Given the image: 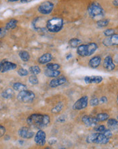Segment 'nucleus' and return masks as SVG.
Wrapping results in <instances>:
<instances>
[{
	"instance_id": "obj_1",
	"label": "nucleus",
	"mask_w": 118,
	"mask_h": 149,
	"mask_svg": "<svg viewBox=\"0 0 118 149\" xmlns=\"http://www.w3.org/2000/svg\"><path fill=\"white\" fill-rule=\"evenodd\" d=\"M27 122L31 127L36 129H42L50 123V117L45 114L34 113L31 115L27 119Z\"/></svg>"
},
{
	"instance_id": "obj_2",
	"label": "nucleus",
	"mask_w": 118,
	"mask_h": 149,
	"mask_svg": "<svg viewBox=\"0 0 118 149\" xmlns=\"http://www.w3.org/2000/svg\"><path fill=\"white\" fill-rule=\"evenodd\" d=\"M88 12L89 16L94 20L103 19L105 16V11L102 6L99 3L94 1L88 6Z\"/></svg>"
},
{
	"instance_id": "obj_3",
	"label": "nucleus",
	"mask_w": 118,
	"mask_h": 149,
	"mask_svg": "<svg viewBox=\"0 0 118 149\" xmlns=\"http://www.w3.org/2000/svg\"><path fill=\"white\" fill-rule=\"evenodd\" d=\"M98 49V45L94 42H90L87 44H81L78 47L77 53L82 57L90 56Z\"/></svg>"
},
{
	"instance_id": "obj_4",
	"label": "nucleus",
	"mask_w": 118,
	"mask_h": 149,
	"mask_svg": "<svg viewBox=\"0 0 118 149\" xmlns=\"http://www.w3.org/2000/svg\"><path fill=\"white\" fill-rule=\"evenodd\" d=\"M111 138H109L104 132L96 133L90 134L86 138V141L89 144H106L109 143Z\"/></svg>"
},
{
	"instance_id": "obj_5",
	"label": "nucleus",
	"mask_w": 118,
	"mask_h": 149,
	"mask_svg": "<svg viewBox=\"0 0 118 149\" xmlns=\"http://www.w3.org/2000/svg\"><path fill=\"white\" fill-rule=\"evenodd\" d=\"M64 26L63 20L61 18H53L46 22V29L50 33H58L61 31Z\"/></svg>"
},
{
	"instance_id": "obj_6",
	"label": "nucleus",
	"mask_w": 118,
	"mask_h": 149,
	"mask_svg": "<svg viewBox=\"0 0 118 149\" xmlns=\"http://www.w3.org/2000/svg\"><path fill=\"white\" fill-rule=\"evenodd\" d=\"M36 98V95L32 91L30 90H23L21 92H19L17 95L18 100L20 102L23 103H29L31 102L34 100Z\"/></svg>"
},
{
	"instance_id": "obj_7",
	"label": "nucleus",
	"mask_w": 118,
	"mask_h": 149,
	"mask_svg": "<svg viewBox=\"0 0 118 149\" xmlns=\"http://www.w3.org/2000/svg\"><path fill=\"white\" fill-rule=\"evenodd\" d=\"M54 9V3L52 2L46 1L43 2L38 8V11L39 13L43 15H47L52 12Z\"/></svg>"
},
{
	"instance_id": "obj_8",
	"label": "nucleus",
	"mask_w": 118,
	"mask_h": 149,
	"mask_svg": "<svg viewBox=\"0 0 118 149\" xmlns=\"http://www.w3.org/2000/svg\"><path fill=\"white\" fill-rule=\"evenodd\" d=\"M88 104V97L87 96H82V98L76 101L73 105V109L75 111H81L86 109Z\"/></svg>"
},
{
	"instance_id": "obj_9",
	"label": "nucleus",
	"mask_w": 118,
	"mask_h": 149,
	"mask_svg": "<svg viewBox=\"0 0 118 149\" xmlns=\"http://www.w3.org/2000/svg\"><path fill=\"white\" fill-rule=\"evenodd\" d=\"M16 67H17V65L11 62L5 61V60L0 62V73H3L9 71H12L16 69Z\"/></svg>"
},
{
	"instance_id": "obj_10",
	"label": "nucleus",
	"mask_w": 118,
	"mask_h": 149,
	"mask_svg": "<svg viewBox=\"0 0 118 149\" xmlns=\"http://www.w3.org/2000/svg\"><path fill=\"white\" fill-rule=\"evenodd\" d=\"M34 140L38 145L41 146H44L45 142H46V134H45V132L43 131L41 129L39 130L35 136Z\"/></svg>"
},
{
	"instance_id": "obj_11",
	"label": "nucleus",
	"mask_w": 118,
	"mask_h": 149,
	"mask_svg": "<svg viewBox=\"0 0 118 149\" xmlns=\"http://www.w3.org/2000/svg\"><path fill=\"white\" fill-rule=\"evenodd\" d=\"M103 43L107 47L118 45V34L115 33L110 37H107V38L103 39Z\"/></svg>"
},
{
	"instance_id": "obj_12",
	"label": "nucleus",
	"mask_w": 118,
	"mask_h": 149,
	"mask_svg": "<svg viewBox=\"0 0 118 149\" xmlns=\"http://www.w3.org/2000/svg\"><path fill=\"white\" fill-rule=\"evenodd\" d=\"M18 135L24 139H30L34 136V132L29 127H22L18 130Z\"/></svg>"
},
{
	"instance_id": "obj_13",
	"label": "nucleus",
	"mask_w": 118,
	"mask_h": 149,
	"mask_svg": "<svg viewBox=\"0 0 118 149\" xmlns=\"http://www.w3.org/2000/svg\"><path fill=\"white\" fill-rule=\"evenodd\" d=\"M82 121L85 125L88 127H94L97 125L98 122L95 117H92L90 115H84L82 118Z\"/></svg>"
},
{
	"instance_id": "obj_14",
	"label": "nucleus",
	"mask_w": 118,
	"mask_h": 149,
	"mask_svg": "<svg viewBox=\"0 0 118 149\" xmlns=\"http://www.w3.org/2000/svg\"><path fill=\"white\" fill-rule=\"evenodd\" d=\"M67 81V78L63 76H59V77H55L54 79H53L52 80H51L49 85L51 88H54L65 84Z\"/></svg>"
},
{
	"instance_id": "obj_15",
	"label": "nucleus",
	"mask_w": 118,
	"mask_h": 149,
	"mask_svg": "<svg viewBox=\"0 0 118 149\" xmlns=\"http://www.w3.org/2000/svg\"><path fill=\"white\" fill-rule=\"evenodd\" d=\"M103 67L108 71H112L115 69V65L113 63V58L111 56H107L105 58L103 61Z\"/></svg>"
},
{
	"instance_id": "obj_16",
	"label": "nucleus",
	"mask_w": 118,
	"mask_h": 149,
	"mask_svg": "<svg viewBox=\"0 0 118 149\" xmlns=\"http://www.w3.org/2000/svg\"><path fill=\"white\" fill-rule=\"evenodd\" d=\"M107 127L108 129L113 132H118V120L111 118L107 120Z\"/></svg>"
},
{
	"instance_id": "obj_17",
	"label": "nucleus",
	"mask_w": 118,
	"mask_h": 149,
	"mask_svg": "<svg viewBox=\"0 0 118 149\" xmlns=\"http://www.w3.org/2000/svg\"><path fill=\"white\" fill-rule=\"evenodd\" d=\"M103 77L101 76H86L84 78V81L86 84H100L103 81Z\"/></svg>"
},
{
	"instance_id": "obj_18",
	"label": "nucleus",
	"mask_w": 118,
	"mask_h": 149,
	"mask_svg": "<svg viewBox=\"0 0 118 149\" xmlns=\"http://www.w3.org/2000/svg\"><path fill=\"white\" fill-rule=\"evenodd\" d=\"M101 56H95L92 57L88 62V65L92 69H96V68L98 67L101 63Z\"/></svg>"
},
{
	"instance_id": "obj_19",
	"label": "nucleus",
	"mask_w": 118,
	"mask_h": 149,
	"mask_svg": "<svg viewBox=\"0 0 118 149\" xmlns=\"http://www.w3.org/2000/svg\"><path fill=\"white\" fill-rule=\"evenodd\" d=\"M52 56L51 54L45 53L39 58L38 63L39 64H41V65L47 64L49 62H50L52 61Z\"/></svg>"
},
{
	"instance_id": "obj_20",
	"label": "nucleus",
	"mask_w": 118,
	"mask_h": 149,
	"mask_svg": "<svg viewBox=\"0 0 118 149\" xmlns=\"http://www.w3.org/2000/svg\"><path fill=\"white\" fill-rule=\"evenodd\" d=\"M45 75L47 77H52L55 78L57 77H59L61 75V72L59 71V70H55V71H52V70H49L46 69L45 70L44 72Z\"/></svg>"
},
{
	"instance_id": "obj_21",
	"label": "nucleus",
	"mask_w": 118,
	"mask_h": 149,
	"mask_svg": "<svg viewBox=\"0 0 118 149\" xmlns=\"http://www.w3.org/2000/svg\"><path fill=\"white\" fill-rule=\"evenodd\" d=\"M95 117L98 122H103L109 119V115L107 113H100L97 114Z\"/></svg>"
},
{
	"instance_id": "obj_22",
	"label": "nucleus",
	"mask_w": 118,
	"mask_h": 149,
	"mask_svg": "<svg viewBox=\"0 0 118 149\" xmlns=\"http://www.w3.org/2000/svg\"><path fill=\"white\" fill-rule=\"evenodd\" d=\"M81 43H82V41L78 38H72L69 41V46L72 48H76V47L78 48V47L80 46Z\"/></svg>"
},
{
	"instance_id": "obj_23",
	"label": "nucleus",
	"mask_w": 118,
	"mask_h": 149,
	"mask_svg": "<svg viewBox=\"0 0 118 149\" xmlns=\"http://www.w3.org/2000/svg\"><path fill=\"white\" fill-rule=\"evenodd\" d=\"M14 90L10 88H8V89H6V90H4L3 92L1 93V96L2 98L5 99H9V98H12V96H14Z\"/></svg>"
},
{
	"instance_id": "obj_24",
	"label": "nucleus",
	"mask_w": 118,
	"mask_h": 149,
	"mask_svg": "<svg viewBox=\"0 0 118 149\" xmlns=\"http://www.w3.org/2000/svg\"><path fill=\"white\" fill-rule=\"evenodd\" d=\"M17 24H18L17 20L11 19L7 22V24H6L5 27L7 30H12V29H15L16 26H17Z\"/></svg>"
},
{
	"instance_id": "obj_25",
	"label": "nucleus",
	"mask_w": 118,
	"mask_h": 149,
	"mask_svg": "<svg viewBox=\"0 0 118 149\" xmlns=\"http://www.w3.org/2000/svg\"><path fill=\"white\" fill-rule=\"evenodd\" d=\"M12 87H13V89L14 90L18 91V92H21V91L27 90V87L26 85L18 82L14 83Z\"/></svg>"
},
{
	"instance_id": "obj_26",
	"label": "nucleus",
	"mask_w": 118,
	"mask_h": 149,
	"mask_svg": "<svg viewBox=\"0 0 118 149\" xmlns=\"http://www.w3.org/2000/svg\"><path fill=\"white\" fill-rule=\"evenodd\" d=\"M19 56L23 62H27L30 59L29 54L27 51H20L19 52Z\"/></svg>"
},
{
	"instance_id": "obj_27",
	"label": "nucleus",
	"mask_w": 118,
	"mask_h": 149,
	"mask_svg": "<svg viewBox=\"0 0 118 149\" xmlns=\"http://www.w3.org/2000/svg\"><path fill=\"white\" fill-rule=\"evenodd\" d=\"M64 105L63 104V102H59V104H57L54 107H53L52 109L51 112L54 114H58L59 113H61V111L63 110Z\"/></svg>"
},
{
	"instance_id": "obj_28",
	"label": "nucleus",
	"mask_w": 118,
	"mask_h": 149,
	"mask_svg": "<svg viewBox=\"0 0 118 149\" xmlns=\"http://www.w3.org/2000/svg\"><path fill=\"white\" fill-rule=\"evenodd\" d=\"M109 23V20L108 19H101L97 20L96 22V25L99 28H103L106 27L107 26H108Z\"/></svg>"
},
{
	"instance_id": "obj_29",
	"label": "nucleus",
	"mask_w": 118,
	"mask_h": 149,
	"mask_svg": "<svg viewBox=\"0 0 118 149\" xmlns=\"http://www.w3.org/2000/svg\"><path fill=\"white\" fill-rule=\"evenodd\" d=\"M60 68H61V65L57 63H48L46 65V69L49 70H52V71L59 70Z\"/></svg>"
},
{
	"instance_id": "obj_30",
	"label": "nucleus",
	"mask_w": 118,
	"mask_h": 149,
	"mask_svg": "<svg viewBox=\"0 0 118 149\" xmlns=\"http://www.w3.org/2000/svg\"><path fill=\"white\" fill-rule=\"evenodd\" d=\"M29 71L32 74H38L41 73V69L38 66H33L29 68Z\"/></svg>"
},
{
	"instance_id": "obj_31",
	"label": "nucleus",
	"mask_w": 118,
	"mask_h": 149,
	"mask_svg": "<svg viewBox=\"0 0 118 149\" xmlns=\"http://www.w3.org/2000/svg\"><path fill=\"white\" fill-rule=\"evenodd\" d=\"M29 81L30 84L32 85H37L38 84L39 80L36 74H31V75L29 77Z\"/></svg>"
},
{
	"instance_id": "obj_32",
	"label": "nucleus",
	"mask_w": 118,
	"mask_h": 149,
	"mask_svg": "<svg viewBox=\"0 0 118 149\" xmlns=\"http://www.w3.org/2000/svg\"><path fill=\"white\" fill-rule=\"evenodd\" d=\"M94 130L96 132H99V133H102L106 130V127L104 125H96L94 127Z\"/></svg>"
},
{
	"instance_id": "obj_33",
	"label": "nucleus",
	"mask_w": 118,
	"mask_h": 149,
	"mask_svg": "<svg viewBox=\"0 0 118 149\" xmlns=\"http://www.w3.org/2000/svg\"><path fill=\"white\" fill-rule=\"evenodd\" d=\"M115 30L113 29H107L104 31L103 33L106 37H110L113 36V34H115Z\"/></svg>"
},
{
	"instance_id": "obj_34",
	"label": "nucleus",
	"mask_w": 118,
	"mask_h": 149,
	"mask_svg": "<svg viewBox=\"0 0 118 149\" xmlns=\"http://www.w3.org/2000/svg\"><path fill=\"white\" fill-rule=\"evenodd\" d=\"M28 73H29V72L27 70L25 69H23V68H21V69H18V74L21 77L27 76L28 74Z\"/></svg>"
},
{
	"instance_id": "obj_35",
	"label": "nucleus",
	"mask_w": 118,
	"mask_h": 149,
	"mask_svg": "<svg viewBox=\"0 0 118 149\" xmlns=\"http://www.w3.org/2000/svg\"><path fill=\"white\" fill-rule=\"evenodd\" d=\"M99 104V99L97 98H94L91 99L90 101V105L92 107H96Z\"/></svg>"
},
{
	"instance_id": "obj_36",
	"label": "nucleus",
	"mask_w": 118,
	"mask_h": 149,
	"mask_svg": "<svg viewBox=\"0 0 118 149\" xmlns=\"http://www.w3.org/2000/svg\"><path fill=\"white\" fill-rule=\"evenodd\" d=\"M7 29H6V27H1L0 28V39L3 38L4 36L6 35V33H7Z\"/></svg>"
},
{
	"instance_id": "obj_37",
	"label": "nucleus",
	"mask_w": 118,
	"mask_h": 149,
	"mask_svg": "<svg viewBox=\"0 0 118 149\" xmlns=\"http://www.w3.org/2000/svg\"><path fill=\"white\" fill-rule=\"evenodd\" d=\"M6 127H3V125H0V137H2V136H4V134H6Z\"/></svg>"
},
{
	"instance_id": "obj_38",
	"label": "nucleus",
	"mask_w": 118,
	"mask_h": 149,
	"mask_svg": "<svg viewBox=\"0 0 118 149\" xmlns=\"http://www.w3.org/2000/svg\"><path fill=\"white\" fill-rule=\"evenodd\" d=\"M107 98L106 96H102L101 98L99 99V103H101V104H105V103H107Z\"/></svg>"
},
{
	"instance_id": "obj_39",
	"label": "nucleus",
	"mask_w": 118,
	"mask_h": 149,
	"mask_svg": "<svg viewBox=\"0 0 118 149\" xmlns=\"http://www.w3.org/2000/svg\"><path fill=\"white\" fill-rule=\"evenodd\" d=\"M58 121L59 122H65V117L64 116H61L58 119Z\"/></svg>"
},
{
	"instance_id": "obj_40",
	"label": "nucleus",
	"mask_w": 118,
	"mask_h": 149,
	"mask_svg": "<svg viewBox=\"0 0 118 149\" xmlns=\"http://www.w3.org/2000/svg\"><path fill=\"white\" fill-rule=\"evenodd\" d=\"M112 3L115 7H118V0H113L112 1Z\"/></svg>"
},
{
	"instance_id": "obj_41",
	"label": "nucleus",
	"mask_w": 118,
	"mask_h": 149,
	"mask_svg": "<svg viewBox=\"0 0 118 149\" xmlns=\"http://www.w3.org/2000/svg\"><path fill=\"white\" fill-rule=\"evenodd\" d=\"M20 1H21L22 3H29V2H31V0H20Z\"/></svg>"
},
{
	"instance_id": "obj_42",
	"label": "nucleus",
	"mask_w": 118,
	"mask_h": 149,
	"mask_svg": "<svg viewBox=\"0 0 118 149\" xmlns=\"http://www.w3.org/2000/svg\"><path fill=\"white\" fill-rule=\"evenodd\" d=\"M69 56H67V60H69V58H71L72 57V55H71V54H69Z\"/></svg>"
},
{
	"instance_id": "obj_43",
	"label": "nucleus",
	"mask_w": 118,
	"mask_h": 149,
	"mask_svg": "<svg viewBox=\"0 0 118 149\" xmlns=\"http://www.w3.org/2000/svg\"><path fill=\"white\" fill-rule=\"evenodd\" d=\"M8 1H11V2H14V1H19V0H8Z\"/></svg>"
},
{
	"instance_id": "obj_44",
	"label": "nucleus",
	"mask_w": 118,
	"mask_h": 149,
	"mask_svg": "<svg viewBox=\"0 0 118 149\" xmlns=\"http://www.w3.org/2000/svg\"><path fill=\"white\" fill-rule=\"evenodd\" d=\"M117 104H118V94H117Z\"/></svg>"
},
{
	"instance_id": "obj_45",
	"label": "nucleus",
	"mask_w": 118,
	"mask_h": 149,
	"mask_svg": "<svg viewBox=\"0 0 118 149\" xmlns=\"http://www.w3.org/2000/svg\"><path fill=\"white\" fill-rule=\"evenodd\" d=\"M117 119L118 120V116H117Z\"/></svg>"
}]
</instances>
